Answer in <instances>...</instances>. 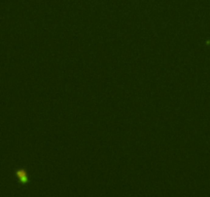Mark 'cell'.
<instances>
[{
	"label": "cell",
	"instance_id": "obj_1",
	"mask_svg": "<svg viewBox=\"0 0 210 197\" xmlns=\"http://www.w3.org/2000/svg\"><path fill=\"white\" fill-rule=\"evenodd\" d=\"M18 177L20 178V180L22 181V182H26L27 181L26 176H25V172H23V171L18 172Z\"/></svg>",
	"mask_w": 210,
	"mask_h": 197
}]
</instances>
